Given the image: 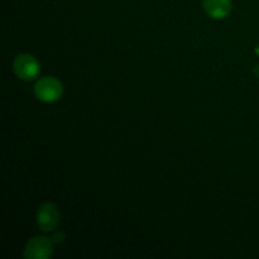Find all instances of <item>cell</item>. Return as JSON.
<instances>
[{
    "instance_id": "3",
    "label": "cell",
    "mask_w": 259,
    "mask_h": 259,
    "mask_svg": "<svg viewBox=\"0 0 259 259\" xmlns=\"http://www.w3.org/2000/svg\"><path fill=\"white\" fill-rule=\"evenodd\" d=\"M53 254V242L47 237H34L24 248L25 259H48Z\"/></svg>"
},
{
    "instance_id": "6",
    "label": "cell",
    "mask_w": 259,
    "mask_h": 259,
    "mask_svg": "<svg viewBox=\"0 0 259 259\" xmlns=\"http://www.w3.org/2000/svg\"><path fill=\"white\" fill-rule=\"evenodd\" d=\"M66 238V234L65 233H61V232H58L57 234H55L52 237V242L53 243H61V242H63V239H65Z\"/></svg>"
},
{
    "instance_id": "1",
    "label": "cell",
    "mask_w": 259,
    "mask_h": 259,
    "mask_svg": "<svg viewBox=\"0 0 259 259\" xmlns=\"http://www.w3.org/2000/svg\"><path fill=\"white\" fill-rule=\"evenodd\" d=\"M63 85L56 77H42L34 85V95L43 103H55L62 96Z\"/></svg>"
},
{
    "instance_id": "5",
    "label": "cell",
    "mask_w": 259,
    "mask_h": 259,
    "mask_svg": "<svg viewBox=\"0 0 259 259\" xmlns=\"http://www.w3.org/2000/svg\"><path fill=\"white\" fill-rule=\"evenodd\" d=\"M202 8L209 17L222 19V18L228 17L232 12V2L230 0H204Z\"/></svg>"
},
{
    "instance_id": "2",
    "label": "cell",
    "mask_w": 259,
    "mask_h": 259,
    "mask_svg": "<svg viewBox=\"0 0 259 259\" xmlns=\"http://www.w3.org/2000/svg\"><path fill=\"white\" fill-rule=\"evenodd\" d=\"M15 75L24 81H32L39 75L40 65L34 56L29 53H20L13 62Z\"/></svg>"
},
{
    "instance_id": "4",
    "label": "cell",
    "mask_w": 259,
    "mask_h": 259,
    "mask_svg": "<svg viewBox=\"0 0 259 259\" xmlns=\"http://www.w3.org/2000/svg\"><path fill=\"white\" fill-rule=\"evenodd\" d=\"M60 210L52 202H46L40 205L37 211V224L39 229L45 233H51L60 224Z\"/></svg>"
},
{
    "instance_id": "7",
    "label": "cell",
    "mask_w": 259,
    "mask_h": 259,
    "mask_svg": "<svg viewBox=\"0 0 259 259\" xmlns=\"http://www.w3.org/2000/svg\"><path fill=\"white\" fill-rule=\"evenodd\" d=\"M255 52H257V53H258V55H259V46H258V47H257V48H255Z\"/></svg>"
}]
</instances>
